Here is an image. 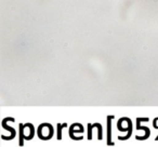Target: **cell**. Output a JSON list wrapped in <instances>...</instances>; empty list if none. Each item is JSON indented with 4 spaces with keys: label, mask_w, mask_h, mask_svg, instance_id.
I'll return each instance as SVG.
<instances>
[{
    "label": "cell",
    "mask_w": 158,
    "mask_h": 147,
    "mask_svg": "<svg viewBox=\"0 0 158 147\" xmlns=\"http://www.w3.org/2000/svg\"><path fill=\"white\" fill-rule=\"evenodd\" d=\"M21 128V138H20V145H23V128H24V126L21 125L20 126Z\"/></svg>",
    "instance_id": "3957f363"
},
{
    "label": "cell",
    "mask_w": 158,
    "mask_h": 147,
    "mask_svg": "<svg viewBox=\"0 0 158 147\" xmlns=\"http://www.w3.org/2000/svg\"><path fill=\"white\" fill-rule=\"evenodd\" d=\"M112 119H114V116H109L107 117V144L109 145H114V143L112 142Z\"/></svg>",
    "instance_id": "6da1fadb"
},
{
    "label": "cell",
    "mask_w": 158,
    "mask_h": 147,
    "mask_svg": "<svg viewBox=\"0 0 158 147\" xmlns=\"http://www.w3.org/2000/svg\"><path fill=\"white\" fill-rule=\"evenodd\" d=\"M154 127H155L156 129H158V118L154 120Z\"/></svg>",
    "instance_id": "277c9868"
},
{
    "label": "cell",
    "mask_w": 158,
    "mask_h": 147,
    "mask_svg": "<svg viewBox=\"0 0 158 147\" xmlns=\"http://www.w3.org/2000/svg\"><path fill=\"white\" fill-rule=\"evenodd\" d=\"M64 127H66V123H63V125L59 123V125H57V140H61L62 138L61 131H62V128H64Z\"/></svg>",
    "instance_id": "7a4b0ae2"
},
{
    "label": "cell",
    "mask_w": 158,
    "mask_h": 147,
    "mask_svg": "<svg viewBox=\"0 0 158 147\" xmlns=\"http://www.w3.org/2000/svg\"><path fill=\"white\" fill-rule=\"evenodd\" d=\"M156 141H158V135H157V137H156Z\"/></svg>",
    "instance_id": "5b68a950"
}]
</instances>
